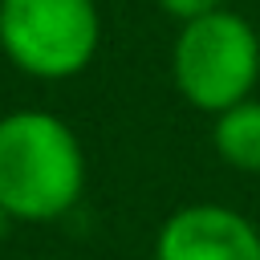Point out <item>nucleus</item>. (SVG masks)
<instances>
[{
  "label": "nucleus",
  "instance_id": "obj_4",
  "mask_svg": "<svg viewBox=\"0 0 260 260\" xmlns=\"http://www.w3.org/2000/svg\"><path fill=\"white\" fill-rule=\"evenodd\" d=\"M154 260H260V232L228 203H187L162 219Z\"/></svg>",
  "mask_w": 260,
  "mask_h": 260
},
{
  "label": "nucleus",
  "instance_id": "obj_6",
  "mask_svg": "<svg viewBox=\"0 0 260 260\" xmlns=\"http://www.w3.org/2000/svg\"><path fill=\"white\" fill-rule=\"evenodd\" d=\"M158 8H162L171 20L191 24V20H199V16L219 12V8H223V0H158Z\"/></svg>",
  "mask_w": 260,
  "mask_h": 260
},
{
  "label": "nucleus",
  "instance_id": "obj_3",
  "mask_svg": "<svg viewBox=\"0 0 260 260\" xmlns=\"http://www.w3.org/2000/svg\"><path fill=\"white\" fill-rule=\"evenodd\" d=\"M98 41L102 16L93 0H0V49L28 77H77Z\"/></svg>",
  "mask_w": 260,
  "mask_h": 260
},
{
  "label": "nucleus",
  "instance_id": "obj_1",
  "mask_svg": "<svg viewBox=\"0 0 260 260\" xmlns=\"http://www.w3.org/2000/svg\"><path fill=\"white\" fill-rule=\"evenodd\" d=\"M85 187L77 134L49 110L0 118V211L20 223H49L73 211Z\"/></svg>",
  "mask_w": 260,
  "mask_h": 260
},
{
  "label": "nucleus",
  "instance_id": "obj_5",
  "mask_svg": "<svg viewBox=\"0 0 260 260\" xmlns=\"http://www.w3.org/2000/svg\"><path fill=\"white\" fill-rule=\"evenodd\" d=\"M211 146L232 171L260 175V98H244L232 110L215 114Z\"/></svg>",
  "mask_w": 260,
  "mask_h": 260
},
{
  "label": "nucleus",
  "instance_id": "obj_2",
  "mask_svg": "<svg viewBox=\"0 0 260 260\" xmlns=\"http://www.w3.org/2000/svg\"><path fill=\"white\" fill-rule=\"evenodd\" d=\"M171 77L195 110H232L236 102L252 98L260 81V28H252L232 8L179 24L171 45Z\"/></svg>",
  "mask_w": 260,
  "mask_h": 260
}]
</instances>
